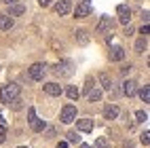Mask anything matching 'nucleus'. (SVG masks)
Wrapping results in <instances>:
<instances>
[{"instance_id": "nucleus-1", "label": "nucleus", "mask_w": 150, "mask_h": 148, "mask_svg": "<svg viewBox=\"0 0 150 148\" xmlns=\"http://www.w3.org/2000/svg\"><path fill=\"white\" fill-rule=\"evenodd\" d=\"M19 93H21V85L6 83V85H2V89H0V102L2 104H11L13 100L19 97Z\"/></svg>"}, {"instance_id": "nucleus-16", "label": "nucleus", "mask_w": 150, "mask_h": 148, "mask_svg": "<svg viewBox=\"0 0 150 148\" xmlns=\"http://www.w3.org/2000/svg\"><path fill=\"white\" fill-rule=\"evenodd\" d=\"M135 53H139V55H142L144 51H146V49H148V40H146V36H142V38H137V40H135Z\"/></svg>"}, {"instance_id": "nucleus-5", "label": "nucleus", "mask_w": 150, "mask_h": 148, "mask_svg": "<svg viewBox=\"0 0 150 148\" xmlns=\"http://www.w3.org/2000/svg\"><path fill=\"white\" fill-rule=\"evenodd\" d=\"M93 11V4H91V0H81V2L76 4V11H74V15L78 17V19H83V17H87L89 13Z\"/></svg>"}, {"instance_id": "nucleus-10", "label": "nucleus", "mask_w": 150, "mask_h": 148, "mask_svg": "<svg viewBox=\"0 0 150 148\" xmlns=\"http://www.w3.org/2000/svg\"><path fill=\"white\" fill-rule=\"evenodd\" d=\"M112 25H114V21H112V19H110L108 15H104V17H102V21L97 23L95 32H97V34H102V32H106V30H112Z\"/></svg>"}, {"instance_id": "nucleus-19", "label": "nucleus", "mask_w": 150, "mask_h": 148, "mask_svg": "<svg viewBox=\"0 0 150 148\" xmlns=\"http://www.w3.org/2000/svg\"><path fill=\"white\" fill-rule=\"evenodd\" d=\"M99 83H102V87L106 89V91H110V89H112V78H110L106 72L99 74Z\"/></svg>"}, {"instance_id": "nucleus-22", "label": "nucleus", "mask_w": 150, "mask_h": 148, "mask_svg": "<svg viewBox=\"0 0 150 148\" xmlns=\"http://www.w3.org/2000/svg\"><path fill=\"white\" fill-rule=\"evenodd\" d=\"M66 95L70 97V100H78V95H81V91H78V89L72 85V87H68L66 89Z\"/></svg>"}, {"instance_id": "nucleus-21", "label": "nucleus", "mask_w": 150, "mask_h": 148, "mask_svg": "<svg viewBox=\"0 0 150 148\" xmlns=\"http://www.w3.org/2000/svg\"><path fill=\"white\" fill-rule=\"evenodd\" d=\"M32 129H34L36 133H40V131H45V129H47V123H45V121H40V118H36V121L32 123Z\"/></svg>"}, {"instance_id": "nucleus-27", "label": "nucleus", "mask_w": 150, "mask_h": 148, "mask_svg": "<svg viewBox=\"0 0 150 148\" xmlns=\"http://www.w3.org/2000/svg\"><path fill=\"white\" fill-rule=\"evenodd\" d=\"M135 116H137V121H139V123H146V121H148V114H146L144 110H137Z\"/></svg>"}, {"instance_id": "nucleus-18", "label": "nucleus", "mask_w": 150, "mask_h": 148, "mask_svg": "<svg viewBox=\"0 0 150 148\" xmlns=\"http://www.w3.org/2000/svg\"><path fill=\"white\" fill-rule=\"evenodd\" d=\"M118 112H121V110H118V106H106L104 108V116L106 118H116Z\"/></svg>"}, {"instance_id": "nucleus-3", "label": "nucleus", "mask_w": 150, "mask_h": 148, "mask_svg": "<svg viewBox=\"0 0 150 148\" xmlns=\"http://www.w3.org/2000/svg\"><path fill=\"white\" fill-rule=\"evenodd\" d=\"M53 72L57 74V76H72V72H74V68H72V62H59V64H55V68H53Z\"/></svg>"}, {"instance_id": "nucleus-4", "label": "nucleus", "mask_w": 150, "mask_h": 148, "mask_svg": "<svg viewBox=\"0 0 150 148\" xmlns=\"http://www.w3.org/2000/svg\"><path fill=\"white\" fill-rule=\"evenodd\" d=\"M47 74V64H34V66H30V78L32 81H42V76Z\"/></svg>"}, {"instance_id": "nucleus-13", "label": "nucleus", "mask_w": 150, "mask_h": 148, "mask_svg": "<svg viewBox=\"0 0 150 148\" xmlns=\"http://www.w3.org/2000/svg\"><path fill=\"white\" fill-rule=\"evenodd\" d=\"M76 42L81 45V47H85V45H89V40H91V36H89V32L87 30H76Z\"/></svg>"}, {"instance_id": "nucleus-2", "label": "nucleus", "mask_w": 150, "mask_h": 148, "mask_svg": "<svg viewBox=\"0 0 150 148\" xmlns=\"http://www.w3.org/2000/svg\"><path fill=\"white\" fill-rule=\"evenodd\" d=\"M59 118H62V123L64 125H70L76 118V106H72V104H66L64 108H62V114H59Z\"/></svg>"}, {"instance_id": "nucleus-15", "label": "nucleus", "mask_w": 150, "mask_h": 148, "mask_svg": "<svg viewBox=\"0 0 150 148\" xmlns=\"http://www.w3.org/2000/svg\"><path fill=\"white\" fill-rule=\"evenodd\" d=\"M25 13V6L23 4H8V15H11V17H17V15H23Z\"/></svg>"}, {"instance_id": "nucleus-25", "label": "nucleus", "mask_w": 150, "mask_h": 148, "mask_svg": "<svg viewBox=\"0 0 150 148\" xmlns=\"http://www.w3.org/2000/svg\"><path fill=\"white\" fill-rule=\"evenodd\" d=\"M34 121H36V110H34V108H28V123L32 125Z\"/></svg>"}, {"instance_id": "nucleus-28", "label": "nucleus", "mask_w": 150, "mask_h": 148, "mask_svg": "<svg viewBox=\"0 0 150 148\" xmlns=\"http://www.w3.org/2000/svg\"><path fill=\"white\" fill-rule=\"evenodd\" d=\"M148 30H150V28H148V23H144L142 28H139V34H142V36H146V34H148Z\"/></svg>"}, {"instance_id": "nucleus-24", "label": "nucleus", "mask_w": 150, "mask_h": 148, "mask_svg": "<svg viewBox=\"0 0 150 148\" xmlns=\"http://www.w3.org/2000/svg\"><path fill=\"white\" fill-rule=\"evenodd\" d=\"M68 142H72V144L81 142V135H78L76 131H68Z\"/></svg>"}, {"instance_id": "nucleus-26", "label": "nucleus", "mask_w": 150, "mask_h": 148, "mask_svg": "<svg viewBox=\"0 0 150 148\" xmlns=\"http://www.w3.org/2000/svg\"><path fill=\"white\" fill-rule=\"evenodd\" d=\"M139 140H142V144H144V146H148V144H150V131L146 129L142 135H139Z\"/></svg>"}, {"instance_id": "nucleus-11", "label": "nucleus", "mask_w": 150, "mask_h": 148, "mask_svg": "<svg viewBox=\"0 0 150 148\" xmlns=\"http://www.w3.org/2000/svg\"><path fill=\"white\" fill-rule=\"evenodd\" d=\"M125 59V49L123 47H112L110 49V62H123Z\"/></svg>"}, {"instance_id": "nucleus-17", "label": "nucleus", "mask_w": 150, "mask_h": 148, "mask_svg": "<svg viewBox=\"0 0 150 148\" xmlns=\"http://www.w3.org/2000/svg\"><path fill=\"white\" fill-rule=\"evenodd\" d=\"M87 97H89V102H97V100H102V89L91 87V89L87 91Z\"/></svg>"}, {"instance_id": "nucleus-6", "label": "nucleus", "mask_w": 150, "mask_h": 148, "mask_svg": "<svg viewBox=\"0 0 150 148\" xmlns=\"http://www.w3.org/2000/svg\"><path fill=\"white\" fill-rule=\"evenodd\" d=\"M116 13H118V21H121L123 25H127L129 21H131V8H129L127 4H118Z\"/></svg>"}, {"instance_id": "nucleus-35", "label": "nucleus", "mask_w": 150, "mask_h": 148, "mask_svg": "<svg viewBox=\"0 0 150 148\" xmlns=\"http://www.w3.org/2000/svg\"><path fill=\"white\" fill-rule=\"evenodd\" d=\"M19 148H28V146H19Z\"/></svg>"}, {"instance_id": "nucleus-8", "label": "nucleus", "mask_w": 150, "mask_h": 148, "mask_svg": "<svg viewBox=\"0 0 150 148\" xmlns=\"http://www.w3.org/2000/svg\"><path fill=\"white\" fill-rule=\"evenodd\" d=\"M42 89H45V93H47V95H53V97H57V95H62V93H64L62 85H57V83H47V85H42Z\"/></svg>"}, {"instance_id": "nucleus-34", "label": "nucleus", "mask_w": 150, "mask_h": 148, "mask_svg": "<svg viewBox=\"0 0 150 148\" xmlns=\"http://www.w3.org/2000/svg\"><path fill=\"white\" fill-rule=\"evenodd\" d=\"M0 123H4V118H2V112H0Z\"/></svg>"}, {"instance_id": "nucleus-20", "label": "nucleus", "mask_w": 150, "mask_h": 148, "mask_svg": "<svg viewBox=\"0 0 150 148\" xmlns=\"http://www.w3.org/2000/svg\"><path fill=\"white\" fill-rule=\"evenodd\" d=\"M137 93H139V100H142L144 104H148V102H150V87H148V85H144Z\"/></svg>"}, {"instance_id": "nucleus-32", "label": "nucleus", "mask_w": 150, "mask_h": 148, "mask_svg": "<svg viewBox=\"0 0 150 148\" xmlns=\"http://www.w3.org/2000/svg\"><path fill=\"white\" fill-rule=\"evenodd\" d=\"M2 2H4V4H15L17 0H2Z\"/></svg>"}, {"instance_id": "nucleus-9", "label": "nucleus", "mask_w": 150, "mask_h": 148, "mask_svg": "<svg viewBox=\"0 0 150 148\" xmlns=\"http://www.w3.org/2000/svg\"><path fill=\"white\" fill-rule=\"evenodd\" d=\"M70 11H72L70 0H57V2H55V13L57 15H68Z\"/></svg>"}, {"instance_id": "nucleus-33", "label": "nucleus", "mask_w": 150, "mask_h": 148, "mask_svg": "<svg viewBox=\"0 0 150 148\" xmlns=\"http://www.w3.org/2000/svg\"><path fill=\"white\" fill-rule=\"evenodd\" d=\"M81 148H93L91 144H81Z\"/></svg>"}, {"instance_id": "nucleus-14", "label": "nucleus", "mask_w": 150, "mask_h": 148, "mask_svg": "<svg viewBox=\"0 0 150 148\" xmlns=\"http://www.w3.org/2000/svg\"><path fill=\"white\" fill-rule=\"evenodd\" d=\"M13 17L11 15H0V30H4V32H8V30L13 28Z\"/></svg>"}, {"instance_id": "nucleus-23", "label": "nucleus", "mask_w": 150, "mask_h": 148, "mask_svg": "<svg viewBox=\"0 0 150 148\" xmlns=\"http://www.w3.org/2000/svg\"><path fill=\"white\" fill-rule=\"evenodd\" d=\"M93 148H110V144H108V140L104 135H99L97 140H95V144H93Z\"/></svg>"}, {"instance_id": "nucleus-30", "label": "nucleus", "mask_w": 150, "mask_h": 148, "mask_svg": "<svg viewBox=\"0 0 150 148\" xmlns=\"http://www.w3.org/2000/svg\"><path fill=\"white\" fill-rule=\"evenodd\" d=\"M4 133H6V127L0 123V142H2V137H4Z\"/></svg>"}, {"instance_id": "nucleus-7", "label": "nucleus", "mask_w": 150, "mask_h": 148, "mask_svg": "<svg viewBox=\"0 0 150 148\" xmlns=\"http://www.w3.org/2000/svg\"><path fill=\"white\" fill-rule=\"evenodd\" d=\"M76 131L91 133L93 131V118H78L76 121Z\"/></svg>"}, {"instance_id": "nucleus-31", "label": "nucleus", "mask_w": 150, "mask_h": 148, "mask_svg": "<svg viewBox=\"0 0 150 148\" xmlns=\"http://www.w3.org/2000/svg\"><path fill=\"white\" fill-rule=\"evenodd\" d=\"M57 148H68V142H59V144H57Z\"/></svg>"}, {"instance_id": "nucleus-29", "label": "nucleus", "mask_w": 150, "mask_h": 148, "mask_svg": "<svg viewBox=\"0 0 150 148\" xmlns=\"http://www.w3.org/2000/svg\"><path fill=\"white\" fill-rule=\"evenodd\" d=\"M51 2H53V0H38V4H40L42 8H45V6H51Z\"/></svg>"}, {"instance_id": "nucleus-12", "label": "nucleus", "mask_w": 150, "mask_h": 148, "mask_svg": "<svg viewBox=\"0 0 150 148\" xmlns=\"http://www.w3.org/2000/svg\"><path fill=\"white\" fill-rule=\"evenodd\" d=\"M135 91H137V83H135V81H125V83H123V93H125L127 97L135 95Z\"/></svg>"}]
</instances>
